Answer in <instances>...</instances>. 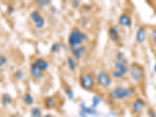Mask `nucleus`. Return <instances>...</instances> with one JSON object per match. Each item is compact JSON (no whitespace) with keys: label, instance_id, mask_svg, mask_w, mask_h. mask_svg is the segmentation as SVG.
<instances>
[{"label":"nucleus","instance_id":"obj_1","mask_svg":"<svg viewBox=\"0 0 156 117\" xmlns=\"http://www.w3.org/2000/svg\"><path fill=\"white\" fill-rule=\"evenodd\" d=\"M115 58H116V62L114 64L115 69L112 70V76L116 79H121L124 77L125 75L129 71L128 61L122 52H118Z\"/></svg>","mask_w":156,"mask_h":117},{"label":"nucleus","instance_id":"obj_2","mask_svg":"<svg viewBox=\"0 0 156 117\" xmlns=\"http://www.w3.org/2000/svg\"><path fill=\"white\" fill-rule=\"evenodd\" d=\"M134 93L135 90L133 87H123L122 86H118L110 91L108 96L112 100H123L132 96Z\"/></svg>","mask_w":156,"mask_h":117},{"label":"nucleus","instance_id":"obj_3","mask_svg":"<svg viewBox=\"0 0 156 117\" xmlns=\"http://www.w3.org/2000/svg\"><path fill=\"white\" fill-rule=\"evenodd\" d=\"M87 39V34H84L77 27H75L69 33V37H68V42H69L70 47L76 46V45L81 44Z\"/></svg>","mask_w":156,"mask_h":117},{"label":"nucleus","instance_id":"obj_4","mask_svg":"<svg viewBox=\"0 0 156 117\" xmlns=\"http://www.w3.org/2000/svg\"><path fill=\"white\" fill-rule=\"evenodd\" d=\"M79 81L81 87L84 90H92L95 83V80L92 75L88 73H83L80 74Z\"/></svg>","mask_w":156,"mask_h":117},{"label":"nucleus","instance_id":"obj_5","mask_svg":"<svg viewBox=\"0 0 156 117\" xmlns=\"http://www.w3.org/2000/svg\"><path fill=\"white\" fill-rule=\"evenodd\" d=\"M129 71L130 76L135 81H140L144 77V70L143 66H140V64L133 62L129 67Z\"/></svg>","mask_w":156,"mask_h":117},{"label":"nucleus","instance_id":"obj_6","mask_svg":"<svg viewBox=\"0 0 156 117\" xmlns=\"http://www.w3.org/2000/svg\"><path fill=\"white\" fill-rule=\"evenodd\" d=\"M97 81L100 86L104 87H109L112 83V79L105 71H100L97 74Z\"/></svg>","mask_w":156,"mask_h":117},{"label":"nucleus","instance_id":"obj_7","mask_svg":"<svg viewBox=\"0 0 156 117\" xmlns=\"http://www.w3.org/2000/svg\"><path fill=\"white\" fill-rule=\"evenodd\" d=\"M30 18L34 22L35 27L37 29H41L44 27V19L41 16L40 12L37 10L32 11L30 13Z\"/></svg>","mask_w":156,"mask_h":117},{"label":"nucleus","instance_id":"obj_8","mask_svg":"<svg viewBox=\"0 0 156 117\" xmlns=\"http://www.w3.org/2000/svg\"><path fill=\"white\" fill-rule=\"evenodd\" d=\"M70 51L76 60H80L85 52L86 48L83 44H80V45H76V46L70 47Z\"/></svg>","mask_w":156,"mask_h":117},{"label":"nucleus","instance_id":"obj_9","mask_svg":"<svg viewBox=\"0 0 156 117\" xmlns=\"http://www.w3.org/2000/svg\"><path fill=\"white\" fill-rule=\"evenodd\" d=\"M108 35L110 39L114 42H118L120 41V34H119V27L117 25H112L108 29Z\"/></svg>","mask_w":156,"mask_h":117},{"label":"nucleus","instance_id":"obj_10","mask_svg":"<svg viewBox=\"0 0 156 117\" xmlns=\"http://www.w3.org/2000/svg\"><path fill=\"white\" fill-rule=\"evenodd\" d=\"M80 108H81V111H80V115L83 117L85 116V115H97V111L95 110V108H93L92 107H87L86 106L84 103H82L80 105Z\"/></svg>","mask_w":156,"mask_h":117},{"label":"nucleus","instance_id":"obj_11","mask_svg":"<svg viewBox=\"0 0 156 117\" xmlns=\"http://www.w3.org/2000/svg\"><path fill=\"white\" fill-rule=\"evenodd\" d=\"M119 24L126 27H129L132 24L131 17L126 13H122L119 17Z\"/></svg>","mask_w":156,"mask_h":117},{"label":"nucleus","instance_id":"obj_12","mask_svg":"<svg viewBox=\"0 0 156 117\" xmlns=\"http://www.w3.org/2000/svg\"><path fill=\"white\" fill-rule=\"evenodd\" d=\"M145 105V102L142 98H137L134 102L133 103L132 105V111L134 113H138L143 109V108Z\"/></svg>","mask_w":156,"mask_h":117},{"label":"nucleus","instance_id":"obj_13","mask_svg":"<svg viewBox=\"0 0 156 117\" xmlns=\"http://www.w3.org/2000/svg\"><path fill=\"white\" fill-rule=\"evenodd\" d=\"M30 73L35 80H40L43 76V72L34 63L30 65Z\"/></svg>","mask_w":156,"mask_h":117},{"label":"nucleus","instance_id":"obj_14","mask_svg":"<svg viewBox=\"0 0 156 117\" xmlns=\"http://www.w3.org/2000/svg\"><path fill=\"white\" fill-rule=\"evenodd\" d=\"M146 40V30L144 27H140L136 31V41L139 44L144 43Z\"/></svg>","mask_w":156,"mask_h":117},{"label":"nucleus","instance_id":"obj_15","mask_svg":"<svg viewBox=\"0 0 156 117\" xmlns=\"http://www.w3.org/2000/svg\"><path fill=\"white\" fill-rule=\"evenodd\" d=\"M44 104L46 108H48V109L53 108L56 106L57 100L54 96H49V97H47L44 98Z\"/></svg>","mask_w":156,"mask_h":117},{"label":"nucleus","instance_id":"obj_16","mask_svg":"<svg viewBox=\"0 0 156 117\" xmlns=\"http://www.w3.org/2000/svg\"><path fill=\"white\" fill-rule=\"evenodd\" d=\"M34 63L35 64L36 66H37L39 69H41L42 72L47 70V69L48 68V62H47L46 60H44V58H37V59H35Z\"/></svg>","mask_w":156,"mask_h":117},{"label":"nucleus","instance_id":"obj_17","mask_svg":"<svg viewBox=\"0 0 156 117\" xmlns=\"http://www.w3.org/2000/svg\"><path fill=\"white\" fill-rule=\"evenodd\" d=\"M22 99H23V102L27 105H31L34 104V98L30 93H25L22 97Z\"/></svg>","mask_w":156,"mask_h":117},{"label":"nucleus","instance_id":"obj_18","mask_svg":"<svg viewBox=\"0 0 156 117\" xmlns=\"http://www.w3.org/2000/svg\"><path fill=\"white\" fill-rule=\"evenodd\" d=\"M67 65H68V67H69V70L70 71H74L75 69H76L77 64H76V59L74 58V57L73 56L68 57Z\"/></svg>","mask_w":156,"mask_h":117},{"label":"nucleus","instance_id":"obj_19","mask_svg":"<svg viewBox=\"0 0 156 117\" xmlns=\"http://www.w3.org/2000/svg\"><path fill=\"white\" fill-rule=\"evenodd\" d=\"M63 90L64 92L66 93V94L67 95L68 98L69 100H73V98H74V93H73V90H72V88L69 86L66 85L64 87Z\"/></svg>","mask_w":156,"mask_h":117},{"label":"nucleus","instance_id":"obj_20","mask_svg":"<svg viewBox=\"0 0 156 117\" xmlns=\"http://www.w3.org/2000/svg\"><path fill=\"white\" fill-rule=\"evenodd\" d=\"M11 101H12V98H11L10 95L8 94H4L2 97V105L3 106H7L11 103Z\"/></svg>","mask_w":156,"mask_h":117},{"label":"nucleus","instance_id":"obj_21","mask_svg":"<svg viewBox=\"0 0 156 117\" xmlns=\"http://www.w3.org/2000/svg\"><path fill=\"white\" fill-rule=\"evenodd\" d=\"M30 115H31V117H41V108L37 106L33 107L30 111Z\"/></svg>","mask_w":156,"mask_h":117},{"label":"nucleus","instance_id":"obj_22","mask_svg":"<svg viewBox=\"0 0 156 117\" xmlns=\"http://www.w3.org/2000/svg\"><path fill=\"white\" fill-rule=\"evenodd\" d=\"M61 49V44L58 42H55L52 44L51 47V51L52 53H57L60 51Z\"/></svg>","mask_w":156,"mask_h":117},{"label":"nucleus","instance_id":"obj_23","mask_svg":"<svg viewBox=\"0 0 156 117\" xmlns=\"http://www.w3.org/2000/svg\"><path fill=\"white\" fill-rule=\"evenodd\" d=\"M101 100L102 99H101L99 96H98V95L94 96L92 98V105H91V107H92L93 108H95L98 105H99L100 102L101 101Z\"/></svg>","mask_w":156,"mask_h":117},{"label":"nucleus","instance_id":"obj_24","mask_svg":"<svg viewBox=\"0 0 156 117\" xmlns=\"http://www.w3.org/2000/svg\"><path fill=\"white\" fill-rule=\"evenodd\" d=\"M7 62V58L4 55H0V67H2Z\"/></svg>","mask_w":156,"mask_h":117},{"label":"nucleus","instance_id":"obj_25","mask_svg":"<svg viewBox=\"0 0 156 117\" xmlns=\"http://www.w3.org/2000/svg\"><path fill=\"white\" fill-rule=\"evenodd\" d=\"M151 37L152 39L153 42H154V46L156 47V29H153L151 32Z\"/></svg>","mask_w":156,"mask_h":117},{"label":"nucleus","instance_id":"obj_26","mask_svg":"<svg viewBox=\"0 0 156 117\" xmlns=\"http://www.w3.org/2000/svg\"><path fill=\"white\" fill-rule=\"evenodd\" d=\"M15 76H16V77L17 78V79L21 80V79L23 78V73L21 70H17L16 73H15Z\"/></svg>","mask_w":156,"mask_h":117},{"label":"nucleus","instance_id":"obj_27","mask_svg":"<svg viewBox=\"0 0 156 117\" xmlns=\"http://www.w3.org/2000/svg\"><path fill=\"white\" fill-rule=\"evenodd\" d=\"M147 115L149 117H156V112L153 108H149L147 110Z\"/></svg>","mask_w":156,"mask_h":117},{"label":"nucleus","instance_id":"obj_28","mask_svg":"<svg viewBox=\"0 0 156 117\" xmlns=\"http://www.w3.org/2000/svg\"><path fill=\"white\" fill-rule=\"evenodd\" d=\"M37 3L40 4L41 5H47L50 3V1H45V0H43V1H37Z\"/></svg>","mask_w":156,"mask_h":117},{"label":"nucleus","instance_id":"obj_29","mask_svg":"<svg viewBox=\"0 0 156 117\" xmlns=\"http://www.w3.org/2000/svg\"><path fill=\"white\" fill-rule=\"evenodd\" d=\"M41 117H52V116H51V115H50V114H46V115H43V116H41Z\"/></svg>","mask_w":156,"mask_h":117},{"label":"nucleus","instance_id":"obj_30","mask_svg":"<svg viewBox=\"0 0 156 117\" xmlns=\"http://www.w3.org/2000/svg\"><path fill=\"white\" fill-rule=\"evenodd\" d=\"M154 72L156 73V63H155V65H154Z\"/></svg>","mask_w":156,"mask_h":117},{"label":"nucleus","instance_id":"obj_31","mask_svg":"<svg viewBox=\"0 0 156 117\" xmlns=\"http://www.w3.org/2000/svg\"><path fill=\"white\" fill-rule=\"evenodd\" d=\"M84 117H86V116H84Z\"/></svg>","mask_w":156,"mask_h":117}]
</instances>
